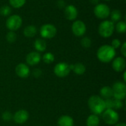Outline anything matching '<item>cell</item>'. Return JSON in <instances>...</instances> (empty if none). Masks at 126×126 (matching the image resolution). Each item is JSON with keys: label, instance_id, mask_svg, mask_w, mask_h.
<instances>
[{"label": "cell", "instance_id": "obj_1", "mask_svg": "<svg viewBox=\"0 0 126 126\" xmlns=\"http://www.w3.org/2000/svg\"><path fill=\"white\" fill-rule=\"evenodd\" d=\"M115 55V49L111 45L109 44L101 46L97 52V58L103 63H109L114 58Z\"/></svg>", "mask_w": 126, "mask_h": 126}, {"label": "cell", "instance_id": "obj_2", "mask_svg": "<svg viewBox=\"0 0 126 126\" xmlns=\"http://www.w3.org/2000/svg\"><path fill=\"white\" fill-rule=\"evenodd\" d=\"M89 109L94 114H100L106 110L104 100L99 96H92L88 100Z\"/></svg>", "mask_w": 126, "mask_h": 126}, {"label": "cell", "instance_id": "obj_3", "mask_svg": "<svg viewBox=\"0 0 126 126\" xmlns=\"http://www.w3.org/2000/svg\"><path fill=\"white\" fill-rule=\"evenodd\" d=\"M114 24L109 20L102 21L98 27V32L100 36L103 38L111 37L114 32Z\"/></svg>", "mask_w": 126, "mask_h": 126}, {"label": "cell", "instance_id": "obj_4", "mask_svg": "<svg viewBox=\"0 0 126 126\" xmlns=\"http://www.w3.org/2000/svg\"><path fill=\"white\" fill-rule=\"evenodd\" d=\"M6 27L10 31H16L18 30L22 24V18L20 16L14 14L8 16L6 20Z\"/></svg>", "mask_w": 126, "mask_h": 126}, {"label": "cell", "instance_id": "obj_5", "mask_svg": "<svg viewBox=\"0 0 126 126\" xmlns=\"http://www.w3.org/2000/svg\"><path fill=\"white\" fill-rule=\"evenodd\" d=\"M57 34V28L51 24H45L40 28V35L44 39H50Z\"/></svg>", "mask_w": 126, "mask_h": 126}, {"label": "cell", "instance_id": "obj_6", "mask_svg": "<svg viewBox=\"0 0 126 126\" xmlns=\"http://www.w3.org/2000/svg\"><path fill=\"white\" fill-rule=\"evenodd\" d=\"M110 8L106 4H97L94 8V16L100 19H106L110 16Z\"/></svg>", "mask_w": 126, "mask_h": 126}, {"label": "cell", "instance_id": "obj_7", "mask_svg": "<svg viewBox=\"0 0 126 126\" xmlns=\"http://www.w3.org/2000/svg\"><path fill=\"white\" fill-rule=\"evenodd\" d=\"M111 89L113 91V97H114V99L120 100L125 99L126 95V86L124 83L117 82L113 85Z\"/></svg>", "mask_w": 126, "mask_h": 126}, {"label": "cell", "instance_id": "obj_8", "mask_svg": "<svg viewBox=\"0 0 126 126\" xmlns=\"http://www.w3.org/2000/svg\"><path fill=\"white\" fill-rule=\"evenodd\" d=\"M103 119L108 125H114L119 120V115L114 109H106L103 114Z\"/></svg>", "mask_w": 126, "mask_h": 126}, {"label": "cell", "instance_id": "obj_9", "mask_svg": "<svg viewBox=\"0 0 126 126\" xmlns=\"http://www.w3.org/2000/svg\"><path fill=\"white\" fill-rule=\"evenodd\" d=\"M72 32L77 37H81L86 32V25L81 20H77L72 24Z\"/></svg>", "mask_w": 126, "mask_h": 126}, {"label": "cell", "instance_id": "obj_10", "mask_svg": "<svg viewBox=\"0 0 126 126\" xmlns=\"http://www.w3.org/2000/svg\"><path fill=\"white\" fill-rule=\"evenodd\" d=\"M70 71L69 64L64 62L58 63L54 67V73L59 78H64L67 76Z\"/></svg>", "mask_w": 126, "mask_h": 126}, {"label": "cell", "instance_id": "obj_11", "mask_svg": "<svg viewBox=\"0 0 126 126\" xmlns=\"http://www.w3.org/2000/svg\"><path fill=\"white\" fill-rule=\"evenodd\" d=\"M78 9L72 4H69L65 7L64 9V15L66 19L69 21H74L78 17Z\"/></svg>", "mask_w": 126, "mask_h": 126}, {"label": "cell", "instance_id": "obj_12", "mask_svg": "<svg viewBox=\"0 0 126 126\" xmlns=\"http://www.w3.org/2000/svg\"><path fill=\"white\" fill-rule=\"evenodd\" d=\"M16 75L21 78H26L30 75V69L25 63H19L16 67Z\"/></svg>", "mask_w": 126, "mask_h": 126}, {"label": "cell", "instance_id": "obj_13", "mask_svg": "<svg viewBox=\"0 0 126 126\" xmlns=\"http://www.w3.org/2000/svg\"><path fill=\"white\" fill-rule=\"evenodd\" d=\"M41 59V55L38 52H31L26 57V61L27 64L30 66H34L38 64Z\"/></svg>", "mask_w": 126, "mask_h": 126}, {"label": "cell", "instance_id": "obj_14", "mask_svg": "<svg viewBox=\"0 0 126 126\" xmlns=\"http://www.w3.org/2000/svg\"><path fill=\"white\" fill-rule=\"evenodd\" d=\"M29 118V114L25 110H19L18 111L13 117V120L16 123L22 124L27 122Z\"/></svg>", "mask_w": 126, "mask_h": 126}, {"label": "cell", "instance_id": "obj_15", "mask_svg": "<svg viewBox=\"0 0 126 126\" xmlns=\"http://www.w3.org/2000/svg\"><path fill=\"white\" fill-rule=\"evenodd\" d=\"M112 67L114 71L117 72H120L123 71L126 68V61L122 57H117L113 60Z\"/></svg>", "mask_w": 126, "mask_h": 126}, {"label": "cell", "instance_id": "obj_16", "mask_svg": "<svg viewBox=\"0 0 126 126\" xmlns=\"http://www.w3.org/2000/svg\"><path fill=\"white\" fill-rule=\"evenodd\" d=\"M58 126H74V120L73 119L68 116L63 115L58 120Z\"/></svg>", "mask_w": 126, "mask_h": 126}, {"label": "cell", "instance_id": "obj_17", "mask_svg": "<svg viewBox=\"0 0 126 126\" xmlns=\"http://www.w3.org/2000/svg\"><path fill=\"white\" fill-rule=\"evenodd\" d=\"M70 70H73L76 75H81L86 72V66L81 63H77L75 64L69 65Z\"/></svg>", "mask_w": 126, "mask_h": 126}, {"label": "cell", "instance_id": "obj_18", "mask_svg": "<svg viewBox=\"0 0 126 126\" xmlns=\"http://www.w3.org/2000/svg\"><path fill=\"white\" fill-rule=\"evenodd\" d=\"M24 35L27 38H32L37 33V28L34 25H28L27 26L23 31Z\"/></svg>", "mask_w": 126, "mask_h": 126}, {"label": "cell", "instance_id": "obj_19", "mask_svg": "<svg viewBox=\"0 0 126 126\" xmlns=\"http://www.w3.org/2000/svg\"><path fill=\"white\" fill-rule=\"evenodd\" d=\"M35 49L38 52H44L47 49V43L44 38H37L34 43Z\"/></svg>", "mask_w": 126, "mask_h": 126}, {"label": "cell", "instance_id": "obj_20", "mask_svg": "<svg viewBox=\"0 0 126 126\" xmlns=\"http://www.w3.org/2000/svg\"><path fill=\"white\" fill-rule=\"evenodd\" d=\"M100 96L103 99H109L113 97L112 89L109 86H104L100 89Z\"/></svg>", "mask_w": 126, "mask_h": 126}, {"label": "cell", "instance_id": "obj_21", "mask_svg": "<svg viewBox=\"0 0 126 126\" xmlns=\"http://www.w3.org/2000/svg\"><path fill=\"white\" fill-rule=\"evenodd\" d=\"M100 124V119L96 114H91L86 120L87 126H98Z\"/></svg>", "mask_w": 126, "mask_h": 126}, {"label": "cell", "instance_id": "obj_22", "mask_svg": "<svg viewBox=\"0 0 126 126\" xmlns=\"http://www.w3.org/2000/svg\"><path fill=\"white\" fill-rule=\"evenodd\" d=\"M110 16H111V21L114 23V22H118L119 21H120L121 18H122V13L120 12V10H114L110 13Z\"/></svg>", "mask_w": 126, "mask_h": 126}, {"label": "cell", "instance_id": "obj_23", "mask_svg": "<svg viewBox=\"0 0 126 126\" xmlns=\"http://www.w3.org/2000/svg\"><path fill=\"white\" fill-rule=\"evenodd\" d=\"M117 32L119 33H125L126 32V24L124 21H119L117 22L116 26L114 27Z\"/></svg>", "mask_w": 126, "mask_h": 126}, {"label": "cell", "instance_id": "obj_24", "mask_svg": "<svg viewBox=\"0 0 126 126\" xmlns=\"http://www.w3.org/2000/svg\"><path fill=\"white\" fill-rule=\"evenodd\" d=\"M11 12H12V10H11L10 7L8 5H4V6L1 7V8H0V15L1 16H4V17L10 16Z\"/></svg>", "mask_w": 126, "mask_h": 126}, {"label": "cell", "instance_id": "obj_25", "mask_svg": "<svg viewBox=\"0 0 126 126\" xmlns=\"http://www.w3.org/2000/svg\"><path fill=\"white\" fill-rule=\"evenodd\" d=\"M44 62L45 63H47V64H49V63H52L54 60H55V56L51 52H47L45 53L44 55H43V58H42Z\"/></svg>", "mask_w": 126, "mask_h": 126}, {"label": "cell", "instance_id": "obj_26", "mask_svg": "<svg viewBox=\"0 0 126 126\" xmlns=\"http://www.w3.org/2000/svg\"><path fill=\"white\" fill-rule=\"evenodd\" d=\"M9 3L14 8H20L24 5L26 0H9Z\"/></svg>", "mask_w": 126, "mask_h": 126}, {"label": "cell", "instance_id": "obj_27", "mask_svg": "<svg viewBox=\"0 0 126 126\" xmlns=\"http://www.w3.org/2000/svg\"><path fill=\"white\" fill-rule=\"evenodd\" d=\"M17 36L15 32L13 31H9L6 35V40L9 43H13L16 41Z\"/></svg>", "mask_w": 126, "mask_h": 126}, {"label": "cell", "instance_id": "obj_28", "mask_svg": "<svg viewBox=\"0 0 126 126\" xmlns=\"http://www.w3.org/2000/svg\"><path fill=\"white\" fill-rule=\"evenodd\" d=\"M81 45L84 48H89L92 45V40L89 37H83L81 39Z\"/></svg>", "mask_w": 126, "mask_h": 126}, {"label": "cell", "instance_id": "obj_29", "mask_svg": "<svg viewBox=\"0 0 126 126\" xmlns=\"http://www.w3.org/2000/svg\"><path fill=\"white\" fill-rule=\"evenodd\" d=\"M123 102L120 100H117V99H114V102H113V109L115 110H118V109H121L123 108Z\"/></svg>", "mask_w": 126, "mask_h": 126}, {"label": "cell", "instance_id": "obj_30", "mask_svg": "<svg viewBox=\"0 0 126 126\" xmlns=\"http://www.w3.org/2000/svg\"><path fill=\"white\" fill-rule=\"evenodd\" d=\"M104 102H105L106 109H113V102H114V99H111V98L106 99L104 100Z\"/></svg>", "mask_w": 126, "mask_h": 126}, {"label": "cell", "instance_id": "obj_31", "mask_svg": "<svg viewBox=\"0 0 126 126\" xmlns=\"http://www.w3.org/2000/svg\"><path fill=\"white\" fill-rule=\"evenodd\" d=\"M1 117L4 120V121L8 122V121H10L11 120V119L13 118V116H12V114L10 111H5V112H4L2 114Z\"/></svg>", "mask_w": 126, "mask_h": 126}, {"label": "cell", "instance_id": "obj_32", "mask_svg": "<svg viewBox=\"0 0 126 126\" xmlns=\"http://www.w3.org/2000/svg\"><path fill=\"white\" fill-rule=\"evenodd\" d=\"M114 49H118L120 47H121V41L117 39V38H115V39H113L112 41H111V45Z\"/></svg>", "mask_w": 126, "mask_h": 126}, {"label": "cell", "instance_id": "obj_33", "mask_svg": "<svg viewBox=\"0 0 126 126\" xmlns=\"http://www.w3.org/2000/svg\"><path fill=\"white\" fill-rule=\"evenodd\" d=\"M41 70L40 69H35L32 72V75L35 78H39L41 75Z\"/></svg>", "mask_w": 126, "mask_h": 126}, {"label": "cell", "instance_id": "obj_34", "mask_svg": "<svg viewBox=\"0 0 126 126\" xmlns=\"http://www.w3.org/2000/svg\"><path fill=\"white\" fill-rule=\"evenodd\" d=\"M121 53H122V55H123L124 57H126V42H124V43L123 44L122 47H121Z\"/></svg>", "mask_w": 126, "mask_h": 126}, {"label": "cell", "instance_id": "obj_35", "mask_svg": "<svg viewBox=\"0 0 126 126\" xmlns=\"http://www.w3.org/2000/svg\"><path fill=\"white\" fill-rule=\"evenodd\" d=\"M57 5L60 7V8H63L65 7V2L63 0H59L58 2H57Z\"/></svg>", "mask_w": 126, "mask_h": 126}, {"label": "cell", "instance_id": "obj_36", "mask_svg": "<svg viewBox=\"0 0 126 126\" xmlns=\"http://www.w3.org/2000/svg\"><path fill=\"white\" fill-rule=\"evenodd\" d=\"M90 1L92 3V4H98V2H99V0H90Z\"/></svg>", "mask_w": 126, "mask_h": 126}, {"label": "cell", "instance_id": "obj_37", "mask_svg": "<svg viewBox=\"0 0 126 126\" xmlns=\"http://www.w3.org/2000/svg\"><path fill=\"white\" fill-rule=\"evenodd\" d=\"M115 126H126V125L125 123H119V124L116 125Z\"/></svg>", "mask_w": 126, "mask_h": 126}, {"label": "cell", "instance_id": "obj_38", "mask_svg": "<svg viewBox=\"0 0 126 126\" xmlns=\"http://www.w3.org/2000/svg\"><path fill=\"white\" fill-rule=\"evenodd\" d=\"M105 1H111V0H105Z\"/></svg>", "mask_w": 126, "mask_h": 126}]
</instances>
